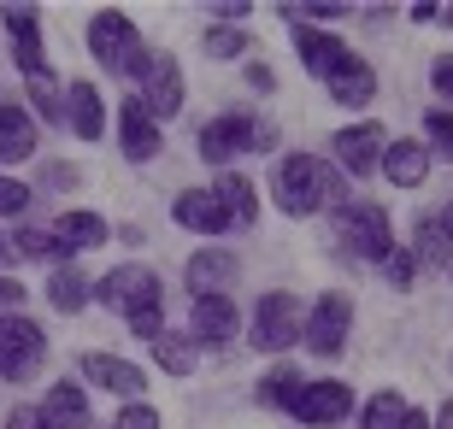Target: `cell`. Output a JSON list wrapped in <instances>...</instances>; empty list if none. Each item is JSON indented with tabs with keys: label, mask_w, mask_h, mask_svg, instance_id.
<instances>
[{
	"label": "cell",
	"mask_w": 453,
	"mask_h": 429,
	"mask_svg": "<svg viewBox=\"0 0 453 429\" xmlns=\"http://www.w3.org/2000/svg\"><path fill=\"white\" fill-rule=\"evenodd\" d=\"M271 195H277V206H283L288 218H312L324 212V206H342V177L330 159H312V153H288L283 165L271 171Z\"/></svg>",
	"instance_id": "cell-1"
},
{
	"label": "cell",
	"mask_w": 453,
	"mask_h": 429,
	"mask_svg": "<svg viewBox=\"0 0 453 429\" xmlns=\"http://www.w3.org/2000/svg\"><path fill=\"white\" fill-rule=\"evenodd\" d=\"M336 235L359 253V259H371V264H383L388 253H395L388 212H383V206H371V200H342V206H336Z\"/></svg>",
	"instance_id": "cell-2"
},
{
	"label": "cell",
	"mask_w": 453,
	"mask_h": 429,
	"mask_svg": "<svg viewBox=\"0 0 453 429\" xmlns=\"http://www.w3.org/2000/svg\"><path fill=\"white\" fill-rule=\"evenodd\" d=\"M130 77L142 83V106H148V118L159 124V118H177L183 112V71H177V59L171 53H142L130 65Z\"/></svg>",
	"instance_id": "cell-3"
},
{
	"label": "cell",
	"mask_w": 453,
	"mask_h": 429,
	"mask_svg": "<svg viewBox=\"0 0 453 429\" xmlns=\"http://www.w3.org/2000/svg\"><path fill=\"white\" fill-rule=\"evenodd\" d=\"M48 359V341L30 318H0V377L6 382H30Z\"/></svg>",
	"instance_id": "cell-4"
},
{
	"label": "cell",
	"mask_w": 453,
	"mask_h": 429,
	"mask_svg": "<svg viewBox=\"0 0 453 429\" xmlns=\"http://www.w3.org/2000/svg\"><path fill=\"white\" fill-rule=\"evenodd\" d=\"M88 48H95V59H101L106 71H130L135 59H142V35H135V24L124 12H95Z\"/></svg>",
	"instance_id": "cell-5"
},
{
	"label": "cell",
	"mask_w": 453,
	"mask_h": 429,
	"mask_svg": "<svg viewBox=\"0 0 453 429\" xmlns=\"http://www.w3.org/2000/svg\"><path fill=\"white\" fill-rule=\"evenodd\" d=\"M248 148H271V124H248V118H212L201 130V159L212 165H230L235 153Z\"/></svg>",
	"instance_id": "cell-6"
},
{
	"label": "cell",
	"mask_w": 453,
	"mask_h": 429,
	"mask_svg": "<svg viewBox=\"0 0 453 429\" xmlns=\"http://www.w3.org/2000/svg\"><path fill=\"white\" fill-rule=\"evenodd\" d=\"M101 306H112V312H142V306H159V277H153L148 264H118V271H106L101 277Z\"/></svg>",
	"instance_id": "cell-7"
},
{
	"label": "cell",
	"mask_w": 453,
	"mask_h": 429,
	"mask_svg": "<svg viewBox=\"0 0 453 429\" xmlns=\"http://www.w3.org/2000/svg\"><path fill=\"white\" fill-rule=\"evenodd\" d=\"M348 324H353V300L348 295H324L319 306H312V318H306V347H312V353H324V359H330V353H342V341H348Z\"/></svg>",
	"instance_id": "cell-8"
},
{
	"label": "cell",
	"mask_w": 453,
	"mask_h": 429,
	"mask_svg": "<svg viewBox=\"0 0 453 429\" xmlns=\"http://www.w3.org/2000/svg\"><path fill=\"white\" fill-rule=\"evenodd\" d=\"M288 412L301 418V424H342V418L353 412V388L336 377H324V382H306L301 400L288 406Z\"/></svg>",
	"instance_id": "cell-9"
},
{
	"label": "cell",
	"mask_w": 453,
	"mask_h": 429,
	"mask_svg": "<svg viewBox=\"0 0 453 429\" xmlns=\"http://www.w3.org/2000/svg\"><path fill=\"white\" fill-rule=\"evenodd\" d=\"M383 130L377 124H348V130H336V165L348 171V177H371V171L383 165Z\"/></svg>",
	"instance_id": "cell-10"
},
{
	"label": "cell",
	"mask_w": 453,
	"mask_h": 429,
	"mask_svg": "<svg viewBox=\"0 0 453 429\" xmlns=\"http://www.w3.org/2000/svg\"><path fill=\"white\" fill-rule=\"evenodd\" d=\"M295 48H301V65L312 71V77H324V83H330L336 71H348L353 59H359V53H353L348 42H336V35L312 30V24H301V30H295Z\"/></svg>",
	"instance_id": "cell-11"
},
{
	"label": "cell",
	"mask_w": 453,
	"mask_h": 429,
	"mask_svg": "<svg viewBox=\"0 0 453 429\" xmlns=\"http://www.w3.org/2000/svg\"><path fill=\"white\" fill-rule=\"evenodd\" d=\"M295 335H301V324H295V300L288 295H265L259 312H253V347H259V353H283Z\"/></svg>",
	"instance_id": "cell-12"
},
{
	"label": "cell",
	"mask_w": 453,
	"mask_h": 429,
	"mask_svg": "<svg viewBox=\"0 0 453 429\" xmlns=\"http://www.w3.org/2000/svg\"><path fill=\"white\" fill-rule=\"evenodd\" d=\"M118 130H124V153H130L135 165H148V159H159V148H165V135H159V124L148 118V106L142 100H118Z\"/></svg>",
	"instance_id": "cell-13"
},
{
	"label": "cell",
	"mask_w": 453,
	"mask_h": 429,
	"mask_svg": "<svg viewBox=\"0 0 453 429\" xmlns=\"http://www.w3.org/2000/svg\"><path fill=\"white\" fill-rule=\"evenodd\" d=\"M171 218H177L183 230H201V235H224V230H230V212L219 206L212 188H188V195H177Z\"/></svg>",
	"instance_id": "cell-14"
},
{
	"label": "cell",
	"mask_w": 453,
	"mask_h": 429,
	"mask_svg": "<svg viewBox=\"0 0 453 429\" xmlns=\"http://www.w3.org/2000/svg\"><path fill=\"white\" fill-rule=\"evenodd\" d=\"M83 377L95 382V388H106V395H124V400L148 388V377H142L130 359H112V353H83Z\"/></svg>",
	"instance_id": "cell-15"
},
{
	"label": "cell",
	"mask_w": 453,
	"mask_h": 429,
	"mask_svg": "<svg viewBox=\"0 0 453 429\" xmlns=\"http://www.w3.org/2000/svg\"><path fill=\"white\" fill-rule=\"evenodd\" d=\"M242 271V259H235L230 248H206V253H195L188 259V288L195 295H224V282Z\"/></svg>",
	"instance_id": "cell-16"
},
{
	"label": "cell",
	"mask_w": 453,
	"mask_h": 429,
	"mask_svg": "<svg viewBox=\"0 0 453 429\" xmlns=\"http://www.w3.org/2000/svg\"><path fill=\"white\" fill-rule=\"evenodd\" d=\"M42 424L48 429H88V400L77 382H53L42 400Z\"/></svg>",
	"instance_id": "cell-17"
},
{
	"label": "cell",
	"mask_w": 453,
	"mask_h": 429,
	"mask_svg": "<svg viewBox=\"0 0 453 429\" xmlns=\"http://www.w3.org/2000/svg\"><path fill=\"white\" fill-rule=\"evenodd\" d=\"M6 30L18 42V71L35 77L42 71V18H35V6H6Z\"/></svg>",
	"instance_id": "cell-18"
},
{
	"label": "cell",
	"mask_w": 453,
	"mask_h": 429,
	"mask_svg": "<svg viewBox=\"0 0 453 429\" xmlns=\"http://www.w3.org/2000/svg\"><path fill=\"white\" fill-rule=\"evenodd\" d=\"M101 241H106V218L95 212L53 218V253H83V248H101Z\"/></svg>",
	"instance_id": "cell-19"
},
{
	"label": "cell",
	"mask_w": 453,
	"mask_h": 429,
	"mask_svg": "<svg viewBox=\"0 0 453 429\" xmlns=\"http://www.w3.org/2000/svg\"><path fill=\"white\" fill-rule=\"evenodd\" d=\"M65 106H71V130L83 135V142H101V130H106L101 88H95V83H71L65 88Z\"/></svg>",
	"instance_id": "cell-20"
},
{
	"label": "cell",
	"mask_w": 453,
	"mask_h": 429,
	"mask_svg": "<svg viewBox=\"0 0 453 429\" xmlns=\"http://www.w3.org/2000/svg\"><path fill=\"white\" fill-rule=\"evenodd\" d=\"M35 153V124L24 106H0V165H18Z\"/></svg>",
	"instance_id": "cell-21"
},
{
	"label": "cell",
	"mask_w": 453,
	"mask_h": 429,
	"mask_svg": "<svg viewBox=\"0 0 453 429\" xmlns=\"http://www.w3.org/2000/svg\"><path fill=\"white\" fill-rule=\"evenodd\" d=\"M383 171H388V182L418 188V182L430 177V153H424V142H388L383 148Z\"/></svg>",
	"instance_id": "cell-22"
},
{
	"label": "cell",
	"mask_w": 453,
	"mask_h": 429,
	"mask_svg": "<svg viewBox=\"0 0 453 429\" xmlns=\"http://www.w3.org/2000/svg\"><path fill=\"white\" fill-rule=\"evenodd\" d=\"M195 335L201 341H230L235 335V300L230 295H195Z\"/></svg>",
	"instance_id": "cell-23"
},
{
	"label": "cell",
	"mask_w": 453,
	"mask_h": 429,
	"mask_svg": "<svg viewBox=\"0 0 453 429\" xmlns=\"http://www.w3.org/2000/svg\"><path fill=\"white\" fill-rule=\"evenodd\" d=\"M330 95H336V106H365V100L377 95V71H371L365 59H353L348 71L330 77Z\"/></svg>",
	"instance_id": "cell-24"
},
{
	"label": "cell",
	"mask_w": 453,
	"mask_h": 429,
	"mask_svg": "<svg viewBox=\"0 0 453 429\" xmlns=\"http://www.w3.org/2000/svg\"><path fill=\"white\" fill-rule=\"evenodd\" d=\"M212 195H219V206L230 212V224H235V218H242V224H253V212H259V200H253V182L242 177V171H224Z\"/></svg>",
	"instance_id": "cell-25"
},
{
	"label": "cell",
	"mask_w": 453,
	"mask_h": 429,
	"mask_svg": "<svg viewBox=\"0 0 453 429\" xmlns=\"http://www.w3.org/2000/svg\"><path fill=\"white\" fill-rule=\"evenodd\" d=\"M48 300H53V312H83V306H88L83 271H77V264H59V271L48 277Z\"/></svg>",
	"instance_id": "cell-26"
},
{
	"label": "cell",
	"mask_w": 453,
	"mask_h": 429,
	"mask_svg": "<svg viewBox=\"0 0 453 429\" xmlns=\"http://www.w3.org/2000/svg\"><path fill=\"white\" fill-rule=\"evenodd\" d=\"M412 259H424V264H453V235L441 230L436 218H418V230H412Z\"/></svg>",
	"instance_id": "cell-27"
},
{
	"label": "cell",
	"mask_w": 453,
	"mask_h": 429,
	"mask_svg": "<svg viewBox=\"0 0 453 429\" xmlns=\"http://www.w3.org/2000/svg\"><path fill=\"white\" fill-rule=\"evenodd\" d=\"M153 359L165 364L171 377H188V371H195V335H153Z\"/></svg>",
	"instance_id": "cell-28"
},
{
	"label": "cell",
	"mask_w": 453,
	"mask_h": 429,
	"mask_svg": "<svg viewBox=\"0 0 453 429\" xmlns=\"http://www.w3.org/2000/svg\"><path fill=\"white\" fill-rule=\"evenodd\" d=\"M301 388H306L301 371H295V364H277V371L259 382V400H265V406H283V412H288V406L301 400Z\"/></svg>",
	"instance_id": "cell-29"
},
{
	"label": "cell",
	"mask_w": 453,
	"mask_h": 429,
	"mask_svg": "<svg viewBox=\"0 0 453 429\" xmlns=\"http://www.w3.org/2000/svg\"><path fill=\"white\" fill-rule=\"evenodd\" d=\"M401 418H406V400L401 395H377L365 406V429H401Z\"/></svg>",
	"instance_id": "cell-30"
},
{
	"label": "cell",
	"mask_w": 453,
	"mask_h": 429,
	"mask_svg": "<svg viewBox=\"0 0 453 429\" xmlns=\"http://www.w3.org/2000/svg\"><path fill=\"white\" fill-rule=\"evenodd\" d=\"M201 48H206V53H212V59H235V53L248 48V35H242V30H230V24H219V30L206 35Z\"/></svg>",
	"instance_id": "cell-31"
},
{
	"label": "cell",
	"mask_w": 453,
	"mask_h": 429,
	"mask_svg": "<svg viewBox=\"0 0 453 429\" xmlns=\"http://www.w3.org/2000/svg\"><path fill=\"white\" fill-rule=\"evenodd\" d=\"M424 130H430V148H436L441 159H453V112H430Z\"/></svg>",
	"instance_id": "cell-32"
},
{
	"label": "cell",
	"mask_w": 453,
	"mask_h": 429,
	"mask_svg": "<svg viewBox=\"0 0 453 429\" xmlns=\"http://www.w3.org/2000/svg\"><path fill=\"white\" fill-rule=\"evenodd\" d=\"M30 100L42 106V118H59V88L48 83V71H35V77H30Z\"/></svg>",
	"instance_id": "cell-33"
},
{
	"label": "cell",
	"mask_w": 453,
	"mask_h": 429,
	"mask_svg": "<svg viewBox=\"0 0 453 429\" xmlns=\"http://www.w3.org/2000/svg\"><path fill=\"white\" fill-rule=\"evenodd\" d=\"M130 330L153 341V335H165V312H159V306H142V312H130Z\"/></svg>",
	"instance_id": "cell-34"
},
{
	"label": "cell",
	"mask_w": 453,
	"mask_h": 429,
	"mask_svg": "<svg viewBox=\"0 0 453 429\" xmlns=\"http://www.w3.org/2000/svg\"><path fill=\"white\" fill-rule=\"evenodd\" d=\"M24 206H30V188L12 182V177H0V212L12 218V212H24Z\"/></svg>",
	"instance_id": "cell-35"
},
{
	"label": "cell",
	"mask_w": 453,
	"mask_h": 429,
	"mask_svg": "<svg viewBox=\"0 0 453 429\" xmlns=\"http://www.w3.org/2000/svg\"><path fill=\"white\" fill-rule=\"evenodd\" d=\"M12 253H24V259H48V253H53V235H35V230H24V235L12 241Z\"/></svg>",
	"instance_id": "cell-36"
},
{
	"label": "cell",
	"mask_w": 453,
	"mask_h": 429,
	"mask_svg": "<svg viewBox=\"0 0 453 429\" xmlns=\"http://www.w3.org/2000/svg\"><path fill=\"white\" fill-rule=\"evenodd\" d=\"M383 264H388V282H395V288H406V282H412V264H418V259H412L406 248H395Z\"/></svg>",
	"instance_id": "cell-37"
},
{
	"label": "cell",
	"mask_w": 453,
	"mask_h": 429,
	"mask_svg": "<svg viewBox=\"0 0 453 429\" xmlns=\"http://www.w3.org/2000/svg\"><path fill=\"white\" fill-rule=\"evenodd\" d=\"M118 429H159V412H153V406H124V412H118Z\"/></svg>",
	"instance_id": "cell-38"
},
{
	"label": "cell",
	"mask_w": 453,
	"mask_h": 429,
	"mask_svg": "<svg viewBox=\"0 0 453 429\" xmlns=\"http://www.w3.org/2000/svg\"><path fill=\"white\" fill-rule=\"evenodd\" d=\"M295 12V18H336V12H348V6H330V0H301V6H283V18Z\"/></svg>",
	"instance_id": "cell-39"
},
{
	"label": "cell",
	"mask_w": 453,
	"mask_h": 429,
	"mask_svg": "<svg viewBox=\"0 0 453 429\" xmlns=\"http://www.w3.org/2000/svg\"><path fill=\"white\" fill-rule=\"evenodd\" d=\"M6 429H48L42 424V406H18V412L6 418Z\"/></svg>",
	"instance_id": "cell-40"
},
{
	"label": "cell",
	"mask_w": 453,
	"mask_h": 429,
	"mask_svg": "<svg viewBox=\"0 0 453 429\" xmlns=\"http://www.w3.org/2000/svg\"><path fill=\"white\" fill-rule=\"evenodd\" d=\"M24 300V282L18 277H0V306H18Z\"/></svg>",
	"instance_id": "cell-41"
},
{
	"label": "cell",
	"mask_w": 453,
	"mask_h": 429,
	"mask_svg": "<svg viewBox=\"0 0 453 429\" xmlns=\"http://www.w3.org/2000/svg\"><path fill=\"white\" fill-rule=\"evenodd\" d=\"M436 88H441V95L453 100V53H448V59H441V65H436Z\"/></svg>",
	"instance_id": "cell-42"
},
{
	"label": "cell",
	"mask_w": 453,
	"mask_h": 429,
	"mask_svg": "<svg viewBox=\"0 0 453 429\" xmlns=\"http://www.w3.org/2000/svg\"><path fill=\"white\" fill-rule=\"evenodd\" d=\"M406 12L418 18V24H436V0H418V6H406Z\"/></svg>",
	"instance_id": "cell-43"
},
{
	"label": "cell",
	"mask_w": 453,
	"mask_h": 429,
	"mask_svg": "<svg viewBox=\"0 0 453 429\" xmlns=\"http://www.w3.org/2000/svg\"><path fill=\"white\" fill-rule=\"evenodd\" d=\"M401 429H430V418H424V412H412V406H406V418H401Z\"/></svg>",
	"instance_id": "cell-44"
},
{
	"label": "cell",
	"mask_w": 453,
	"mask_h": 429,
	"mask_svg": "<svg viewBox=\"0 0 453 429\" xmlns=\"http://www.w3.org/2000/svg\"><path fill=\"white\" fill-rule=\"evenodd\" d=\"M436 429H453V400H448V406L436 412Z\"/></svg>",
	"instance_id": "cell-45"
},
{
	"label": "cell",
	"mask_w": 453,
	"mask_h": 429,
	"mask_svg": "<svg viewBox=\"0 0 453 429\" xmlns=\"http://www.w3.org/2000/svg\"><path fill=\"white\" fill-rule=\"evenodd\" d=\"M436 18H441V24H448V30H453V6H436Z\"/></svg>",
	"instance_id": "cell-46"
},
{
	"label": "cell",
	"mask_w": 453,
	"mask_h": 429,
	"mask_svg": "<svg viewBox=\"0 0 453 429\" xmlns=\"http://www.w3.org/2000/svg\"><path fill=\"white\" fill-rule=\"evenodd\" d=\"M436 224H441V230H448V235H453V206H448V218H436Z\"/></svg>",
	"instance_id": "cell-47"
},
{
	"label": "cell",
	"mask_w": 453,
	"mask_h": 429,
	"mask_svg": "<svg viewBox=\"0 0 453 429\" xmlns=\"http://www.w3.org/2000/svg\"><path fill=\"white\" fill-rule=\"evenodd\" d=\"M0 253H6V235H0Z\"/></svg>",
	"instance_id": "cell-48"
}]
</instances>
